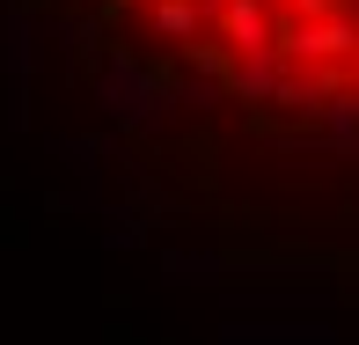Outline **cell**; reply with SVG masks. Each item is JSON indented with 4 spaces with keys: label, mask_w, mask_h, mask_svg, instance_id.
Wrapping results in <instances>:
<instances>
[{
    "label": "cell",
    "mask_w": 359,
    "mask_h": 345,
    "mask_svg": "<svg viewBox=\"0 0 359 345\" xmlns=\"http://www.w3.org/2000/svg\"><path fill=\"white\" fill-rule=\"evenodd\" d=\"M213 8V30L235 59H257V52H279V8L271 0H205Z\"/></svg>",
    "instance_id": "6da1fadb"
},
{
    "label": "cell",
    "mask_w": 359,
    "mask_h": 345,
    "mask_svg": "<svg viewBox=\"0 0 359 345\" xmlns=\"http://www.w3.org/2000/svg\"><path fill=\"white\" fill-rule=\"evenodd\" d=\"M140 8H154V0H103V15H140Z\"/></svg>",
    "instance_id": "277c9868"
},
{
    "label": "cell",
    "mask_w": 359,
    "mask_h": 345,
    "mask_svg": "<svg viewBox=\"0 0 359 345\" xmlns=\"http://www.w3.org/2000/svg\"><path fill=\"white\" fill-rule=\"evenodd\" d=\"M205 22H213L205 0H154V8H147V30H154L161 44H176V52H191V44L205 37Z\"/></svg>",
    "instance_id": "7a4b0ae2"
},
{
    "label": "cell",
    "mask_w": 359,
    "mask_h": 345,
    "mask_svg": "<svg viewBox=\"0 0 359 345\" xmlns=\"http://www.w3.org/2000/svg\"><path fill=\"white\" fill-rule=\"evenodd\" d=\"M279 81H286V67H279V52H257V59H235V74H227V103H271L279 96Z\"/></svg>",
    "instance_id": "3957f363"
}]
</instances>
